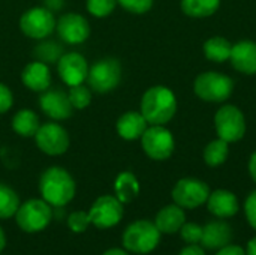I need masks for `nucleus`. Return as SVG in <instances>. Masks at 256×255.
<instances>
[{
	"label": "nucleus",
	"instance_id": "obj_1",
	"mask_svg": "<svg viewBox=\"0 0 256 255\" xmlns=\"http://www.w3.org/2000/svg\"><path fill=\"white\" fill-rule=\"evenodd\" d=\"M42 198L54 207H64L75 197V180L70 173L62 167L46 168L39 180Z\"/></svg>",
	"mask_w": 256,
	"mask_h": 255
},
{
	"label": "nucleus",
	"instance_id": "obj_2",
	"mask_svg": "<svg viewBox=\"0 0 256 255\" xmlns=\"http://www.w3.org/2000/svg\"><path fill=\"white\" fill-rule=\"evenodd\" d=\"M176 110V96L164 86H154L148 89L141 99V114L150 125L168 123L174 117Z\"/></svg>",
	"mask_w": 256,
	"mask_h": 255
},
{
	"label": "nucleus",
	"instance_id": "obj_3",
	"mask_svg": "<svg viewBox=\"0 0 256 255\" xmlns=\"http://www.w3.org/2000/svg\"><path fill=\"white\" fill-rule=\"evenodd\" d=\"M160 231L156 224L147 219H138L123 231V248L134 254H148L156 249L160 242Z\"/></svg>",
	"mask_w": 256,
	"mask_h": 255
},
{
	"label": "nucleus",
	"instance_id": "obj_4",
	"mask_svg": "<svg viewBox=\"0 0 256 255\" xmlns=\"http://www.w3.org/2000/svg\"><path fill=\"white\" fill-rule=\"evenodd\" d=\"M52 219L51 206L42 198H30L20 204L15 221L16 225L26 233H39L45 230Z\"/></svg>",
	"mask_w": 256,
	"mask_h": 255
},
{
	"label": "nucleus",
	"instance_id": "obj_5",
	"mask_svg": "<svg viewBox=\"0 0 256 255\" xmlns=\"http://www.w3.org/2000/svg\"><path fill=\"white\" fill-rule=\"evenodd\" d=\"M122 80V65L117 59L105 57L88 68L87 83L92 90L98 93H108L114 90Z\"/></svg>",
	"mask_w": 256,
	"mask_h": 255
},
{
	"label": "nucleus",
	"instance_id": "obj_6",
	"mask_svg": "<svg viewBox=\"0 0 256 255\" xmlns=\"http://www.w3.org/2000/svg\"><path fill=\"white\" fill-rule=\"evenodd\" d=\"M194 89L195 93L207 102H222L231 96L234 81L219 72H204L196 77Z\"/></svg>",
	"mask_w": 256,
	"mask_h": 255
},
{
	"label": "nucleus",
	"instance_id": "obj_7",
	"mask_svg": "<svg viewBox=\"0 0 256 255\" xmlns=\"http://www.w3.org/2000/svg\"><path fill=\"white\" fill-rule=\"evenodd\" d=\"M90 222L96 228L108 230L116 227L123 218V203L116 195H102L94 200L88 210Z\"/></svg>",
	"mask_w": 256,
	"mask_h": 255
},
{
	"label": "nucleus",
	"instance_id": "obj_8",
	"mask_svg": "<svg viewBox=\"0 0 256 255\" xmlns=\"http://www.w3.org/2000/svg\"><path fill=\"white\" fill-rule=\"evenodd\" d=\"M21 32L32 39H45L56 29V18L48 8H32L20 18Z\"/></svg>",
	"mask_w": 256,
	"mask_h": 255
},
{
	"label": "nucleus",
	"instance_id": "obj_9",
	"mask_svg": "<svg viewBox=\"0 0 256 255\" xmlns=\"http://www.w3.org/2000/svg\"><path fill=\"white\" fill-rule=\"evenodd\" d=\"M141 144L148 158L154 161H165L174 152L172 134L164 125H152L141 137Z\"/></svg>",
	"mask_w": 256,
	"mask_h": 255
},
{
	"label": "nucleus",
	"instance_id": "obj_10",
	"mask_svg": "<svg viewBox=\"0 0 256 255\" xmlns=\"http://www.w3.org/2000/svg\"><path fill=\"white\" fill-rule=\"evenodd\" d=\"M216 131L220 140L226 143H234L243 138L246 132V122L243 113L234 105L222 107L214 117Z\"/></svg>",
	"mask_w": 256,
	"mask_h": 255
},
{
	"label": "nucleus",
	"instance_id": "obj_11",
	"mask_svg": "<svg viewBox=\"0 0 256 255\" xmlns=\"http://www.w3.org/2000/svg\"><path fill=\"white\" fill-rule=\"evenodd\" d=\"M172 200L183 209H195L207 203L210 188L198 179H182L172 188Z\"/></svg>",
	"mask_w": 256,
	"mask_h": 255
},
{
	"label": "nucleus",
	"instance_id": "obj_12",
	"mask_svg": "<svg viewBox=\"0 0 256 255\" xmlns=\"http://www.w3.org/2000/svg\"><path fill=\"white\" fill-rule=\"evenodd\" d=\"M34 140H36V146L50 156L63 155L70 144L68 131L54 122L40 125L34 135Z\"/></svg>",
	"mask_w": 256,
	"mask_h": 255
},
{
	"label": "nucleus",
	"instance_id": "obj_13",
	"mask_svg": "<svg viewBox=\"0 0 256 255\" xmlns=\"http://www.w3.org/2000/svg\"><path fill=\"white\" fill-rule=\"evenodd\" d=\"M56 30L62 41L72 45L82 44L84 41H87L90 35L88 21L76 12H69L62 15L56 21Z\"/></svg>",
	"mask_w": 256,
	"mask_h": 255
},
{
	"label": "nucleus",
	"instance_id": "obj_14",
	"mask_svg": "<svg viewBox=\"0 0 256 255\" xmlns=\"http://www.w3.org/2000/svg\"><path fill=\"white\" fill-rule=\"evenodd\" d=\"M57 71L60 78L68 86H76L87 80L88 65L82 54L80 53H66L57 62Z\"/></svg>",
	"mask_w": 256,
	"mask_h": 255
},
{
	"label": "nucleus",
	"instance_id": "obj_15",
	"mask_svg": "<svg viewBox=\"0 0 256 255\" xmlns=\"http://www.w3.org/2000/svg\"><path fill=\"white\" fill-rule=\"evenodd\" d=\"M39 105L44 114L54 120H64L72 116L74 107L66 92L58 89H46L39 98Z\"/></svg>",
	"mask_w": 256,
	"mask_h": 255
},
{
	"label": "nucleus",
	"instance_id": "obj_16",
	"mask_svg": "<svg viewBox=\"0 0 256 255\" xmlns=\"http://www.w3.org/2000/svg\"><path fill=\"white\" fill-rule=\"evenodd\" d=\"M232 239V230L225 221H210L202 227L201 245L210 251H219L220 248L230 245Z\"/></svg>",
	"mask_w": 256,
	"mask_h": 255
},
{
	"label": "nucleus",
	"instance_id": "obj_17",
	"mask_svg": "<svg viewBox=\"0 0 256 255\" xmlns=\"http://www.w3.org/2000/svg\"><path fill=\"white\" fill-rule=\"evenodd\" d=\"M21 81L27 89L33 92H45L46 89H50L51 84V74L48 65L39 60L30 62L24 66L21 72Z\"/></svg>",
	"mask_w": 256,
	"mask_h": 255
},
{
	"label": "nucleus",
	"instance_id": "obj_18",
	"mask_svg": "<svg viewBox=\"0 0 256 255\" xmlns=\"http://www.w3.org/2000/svg\"><path fill=\"white\" fill-rule=\"evenodd\" d=\"M207 207L214 216L220 219L231 218L238 212V200L232 192L226 189H218L214 192H210L207 198Z\"/></svg>",
	"mask_w": 256,
	"mask_h": 255
},
{
	"label": "nucleus",
	"instance_id": "obj_19",
	"mask_svg": "<svg viewBox=\"0 0 256 255\" xmlns=\"http://www.w3.org/2000/svg\"><path fill=\"white\" fill-rule=\"evenodd\" d=\"M232 66L248 75L256 74V44L250 41L238 42L232 47L231 51Z\"/></svg>",
	"mask_w": 256,
	"mask_h": 255
},
{
	"label": "nucleus",
	"instance_id": "obj_20",
	"mask_svg": "<svg viewBox=\"0 0 256 255\" xmlns=\"http://www.w3.org/2000/svg\"><path fill=\"white\" fill-rule=\"evenodd\" d=\"M184 222H186V213H184L183 207H180L177 204H168V206L162 207L158 212L156 219H154L158 230L165 234H174V233L180 231V228L183 227Z\"/></svg>",
	"mask_w": 256,
	"mask_h": 255
},
{
	"label": "nucleus",
	"instance_id": "obj_21",
	"mask_svg": "<svg viewBox=\"0 0 256 255\" xmlns=\"http://www.w3.org/2000/svg\"><path fill=\"white\" fill-rule=\"evenodd\" d=\"M117 134L124 140H136L141 138L147 129V120L141 113L128 111L117 120Z\"/></svg>",
	"mask_w": 256,
	"mask_h": 255
},
{
	"label": "nucleus",
	"instance_id": "obj_22",
	"mask_svg": "<svg viewBox=\"0 0 256 255\" xmlns=\"http://www.w3.org/2000/svg\"><path fill=\"white\" fill-rule=\"evenodd\" d=\"M114 192L120 203L128 204L132 203L140 194V182L130 171H123L116 177L114 182Z\"/></svg>",
	"mask_w": 256,
	"mask_h": 255
},
{
	"label": "nucleus",
	"instance_id": "obj_23",
	"mask_svg": "<svg viewBox=\"0 0 256 255\" xmlns=\"http://www.w3.org/2000/svg\"><path fill=\"white\" fill-rule=\"evenodd\" d=\"M39 119L34 111L28 108H22L15 113L12 119V129L20 135V137H34L38 129H39Z\"/></svg>",
	"mask_w": 256,
	"mask_h": 255
},
{
	"label": "nucleus",
	"instance_id": "obj_24",
	"mask_svg": "<svg viewBox=\"0 0 256 255\" xmlns=\"http://www.w3.org/2000/svg\"><path fill=\"white\" fill-rule=\"evenodd\" d=\"M231 51H232V45L225 38H220V36L212 38L204 44L206 57L216 63H222L228 60L231 57Z\"/></svg>",
	"mask_w": 256,
	"mask_h": 255
},
{
	"label": "nucleus",
	"instance_id": "obj_25",
	"mask_svg": "<svg viewBox=\"0 0 256 255\" xmlns=\"http://www.w3.org/2000/svg\"><path fill=\"white\" fill-rule=\"evenodd\" d=\"M220 0H182V11L194 18H204L214 14Z\"/></svg>",
	"mask_w": 256,
	"mask_h": 255
},
{
	"label": "nucleus",
	"instance_id": "obj_26",
	"mask_svg": "<svg viewBox=\"0 0 256 255\" xmlns=\"http://www.w3.org/2000/svg\"><path fill=\"white\" fill-rule=\"evenodd\" d=\"M20 204L18 194L10 186L0 183V219H9L15 216Z\"/></svg>",
	"mask_w": 256,
	"mask_h": 255
},
{
	"label": "nucleus",
	"instance_id": "obj_27",
	"mask_svg": "<svg viewBox=\"0 0 256 255\" xmlns=\"http://www.w3.org/2000/svg\"><path fill=\"white\" fill-rule=\"evenodd\" d=\"M228 158V143L224 140H214L207 144L204 150V161L210 167L222 165Z\"/></svg>",
	"mask_w": 256,
	"mask_h": 255
},
{
	"label": "nucleus",
	"instance_id": "obj_28",
	"mask_svg": "<svg viewBox=\"0 0 256 255\" xmlns=\"http://www.w3.org/2000/svg\"><path fill=\"white\" fill-rule=\"evenodd\" d=\"M33 54L39 62L48 65V63L58 62V59L63 56V48H62V45H58L52 41H48V42H40L38 47H34Z\"/></svg>",
	"mask_w": 256,
	"mask_h": 255
},
{
	"label": "nucleus",
	"instance_id": "obj_29",
	"mask_svg": "<svg viewBox=\"0 0 256 255\" xmlns=\"http://www.w3.org/2000/svg\"><path fill=\"white\" fill-rule=\"evenodd\" d=\"M68 96H69V101L75 110H84L92 102V92L82 83L76 84V86H70Z\"/></svg>",
	"mask_w": 256,
	"mask_h": 255
},
{
	"label": "nucleus",
	"instance_id": "obj_30",
	"mask_svg": "<svg viewBox=\"0 0 256 255\" xmlns=\"http://www.w3.org/2000/svg\"><path fill=\"white\" fill-rule=\"evenodd\" d=\"M90 225H92V222H90L88 212L76 210V212H72V213L68 216V228H69L70 231L76 233V234L84 233Z\"/></svg>",
	"mask_w": 256,
	"mask_h": 255
},
{
	"label": "nucleus",
	"instance_id": "obj_31",
	"mask_svg": "<svg viewBox=\"0 0 256 255\" xmlns=\"http://www.w3.org/2000/svg\"><path fill=\"white\" fill-rule=\"evenodd\" d=\"M117 6V0H87V11L98 18L108 17Z\"/></svg>",
	"mask_w": 256,
	"mask_h": 255
},
{
	"label": "nucleus",
	"instance_id": "obj_32",
	"mask_svg": "<svg viewBox=\"0 0 256 255\" xmlns=\"http://www.w3.org/2000/svg\"><path fill=\"white\" fill-rule=\"evenodd\" d=\"M180 236L182 240H184L189 245H196L201 242L202 237V227H200L195 222H184L183 227L180 228Z\"/></svg>",
	"mask_w": 256,
	"mask_h": 255
},
{
	"label": "nucleus",
	"instance_id": "obj_33",
	"mask_svg": "<svg viewBox=\"0 0 256 255\" xmlns=\"http://www.w3.org/2000/svg\"><path fill=\"white\" fill-rule=\"evenodd\" d=\"M117 3L132 14H146L153 6V0H117Z\"/></svg>",
	"mask_w": 256,
	"mask_h": 255
},
{
	"label": "nucleus",
	"instance_id": "obj_34",
	"mask_svg": "<svg viewBox=\"0 0 256 255\" xmlns=\"http://www.w3.org/2000/svg\"><path fill=\"white\" fill-rule=\"evenodd\" d=\"M244 213L250 227L256 230V191H254L244 203Z\"/></svg>",
	"mask_w": 256,
	"mask_h": 255
},
{
	"label": "nucleus",
	"instance_id": "obj_35",
	"mask_svg": "<svg viewBox=\"0 0 256 255\" xmlns=\"http://www.w3.org/2000/svg\"><path fill=\"white\" fill-rule=\"evenodd\" d=\"M12 104H14V95L10 89L6 84L0 83V114H4L6 111H9Z\"/></svg>",
	"mask_w": 256,
	"mask_h": 255
},
{
	"label": "nucleus",
	"instance_id": "obj_36",
	"mask_svg": "<svg viewBox=\"0 0 256 255\" xmlns=\"http://www.w3.org/2000/svg\"><path fill=\"white\" fill-rule=\"evenodd\" d=\"M216 255H246V251L238 245H226L220 248Z\"/></svg>",
	"mask_w": 256,
	"mask_h": 255
},
{
	"label": "nucleus",
	"instance_id": "obj_37",
	"mask_svg": "<svg viewBox=\"0 0 256 255\" xmlns=\"http://www.w3.org/2000/svg\"><path fill=\"white\" fill-rule=\"evenodd\" d=\"M178 255H206V252H204V249L200 248L198 245H189V246L183 248Z\"/></svg>",
	"mask_w": 256,
	"mask_h": 255
},
{
	"label": "nucleus",
	"instance_id": "obj_38",
	"mask_svg": "<svg viewBox=\"0 0 256 255\" xmlns=\"http://www.w3.org/2000/svg\"><path fill=\"white\" fill-rule=\"evenodd\" d=\"M249 173H250L254 182L256 183V152L250 156V161H249Z\"/></svg>",
	"mask_w": 256,
	"mask_h": 255
},
{
	"label": "nucleus",
	"instance_id": "obj_39",
	"mask_svg": "<svg viewBox=\"0 0 256 255\" xmlns=\"http://www.w3.org/2000/svg\"><path fill=\"white\" fill-rule=\"evenodd\" d=\"M246 255H256V236L249 240L248 248H246Z\"/></svg>",
	"mask_w": 256,
	"mask_h": 255
},
{
	"label": "nucleus",
	"instance_id": "obj_40",
	"mask_svg": "<svg viewBox=\"0 0 256 255\" xmlns=\"http://www.w3.org/2000/svg\"><path fill=\"white\" fill-rule=\"evenodd\" d=\"M102 255H129L126 249H120V248H111L108 251H105Z\"/></svg>",
	"mask_w": 256,
	"mask_h": 255
},
{
	"label": "nucleus",
	"instance_id": "obj_41",
	"mask_svg": "<svg viewBox=\"0 0 256 255\" xmlns=\"http://www.w3.org/2000/svg\"><path fill=\"white\" fill-rule=\"evenodd\" d=\"M4 246H6V236H4L3 228L0 227V254H2V251L4 249Z\"/></svg>",
	"mask_w": 256,
	"mask_h": 255
}]
</instances>
